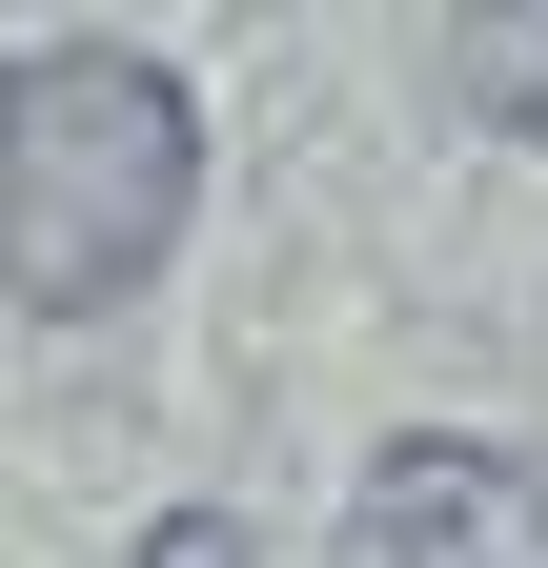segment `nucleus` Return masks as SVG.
<instances>
[{
  "mask_svg": "<svg viewBox=\"0 0 548 568\" xmlns=\"http://www.w3.org/2000/svg\"><path fill=\"white\" fill-rule=\"evenodd\" d=\"M183 203H203V102L143 41L0 61V305L82 325V305H122V284H163Z\"/></svg>",
  "mask_w": 548,
  "mask_h": 568,
  "instance_id": "obj_1",
  "label": "nucleus"
},
{
  "mask_svg": "<svg viewBox=\"0 0 548 568\" xmlns=\"http://www.w3.org/2000/svg\"><path fill=\"white\" fill-rule=\"evenodd\" d=\"M143 568H244V528H224V508H163V528H143Z\"/></svg>",
  "mask_w": 548,
  "mask_h": 568,
  "instance_id": "obj_4",
  "label": "nucleus"
},
{
  "mask_svg": "<svg viewBox=\"0 0 548 568\" xmlns=\"http://www.w3.org/2000/svg\"><path fill=\"white\" fill-rule=\"evenodd\" d=\"M447 102L548 142V0H447Z\"/></svg>",
  "mask_w": 548,
  "mask_h": 568,
  "instance_id": "obj_3",
  "label": "nucleus"
},
{
  "mask_svg": "<svg viewBox=\"0 0 548 568\" xmlns=\"http://www.w3.org/2000/svg\"><path fill=\"white\" fill-rule=\"evenodd\" d=\"M346 568H548V467H508V447H386L366 508H346Z\"/></svg>",
  "mask_w": 548,
  "mask_h": 568,
  "instance_id": "obj_2",
  "label": "nucleus"
}]
</instances>
